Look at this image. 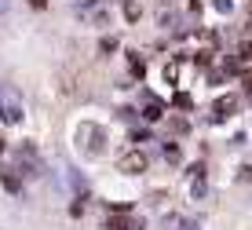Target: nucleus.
Masks as SVG:
<instances>
[{
	"instance_id": "nucleus-1",
	"label": "nucleus",
	"mask_w": 252,
	"mask_h": 230,
	"mask_svg": "<svg viewBox=\"0 0 252 230\" xmlns=\"http://www.w3.org/2000/svg\"><path fill=\"white\" fill-rule=\"evenodd\" d=\"M0 121H7V125H19L22 121V106L7 88H0Z\"/></svg>"
},
{
	"instance_id": "nucleus-2",
	"label": "nucleus",
	"mask_w": 252,
	"mask_h": 230,
	"mask_svg": "<svg viewBox=\"0 0 252 230\" xmlns=\"http://www.w3.org/2000/svg\"><path fill=\"white\" fill-rule=\"evenodd\" d=\"M117 172H125V175L146 172V154H139V150H128V154H121V157H117Z\"/></svg>"
},
{
	"instance_id": "nucleus-3",
	"label": "nucleus",
	"mask_w": 252,
	"mask_h": 230,
	"mask_svg": "<svg viewBox=\"0 0 252 230\" xmlns=\"http://www.w3.org/2000/svg\"><path fill=\"white\" fill-rule=\"evenodd\" d=\"M106 230H139V227L128 212H114V216H106Z\"/></svg>"
},
{
	"instance_id": "nucleus-4",
	"label": "nucleus",
	"mask_w": 252,
	"mask_h": 230,
	"mask_svg": "<svg viewBox=\"0 0 252 230\" xmlns=\"http://www.w3.org/2000/svg\"><path fill=\"white\" fill-rule=\"evenodd\" d=\"M0 183H4V190L22 194V179H19V172H15V168H0Z\"/></svg>"
},
{
	"instance_id": "nucleus-5",
	"label": "nucleus",
	"mask_w": 252,
	"mask_h": 230,
	"mask_svg": "<svg viewBox=\"0 0 252 230\" xmlns=\"http://www.w3.org/2000/svg\"><path fill=\"white\" fill-rule=\"evenodd\" d=\"M234 110H238V99H230V95L227 99H216V117H230Z\"/></svg>"
},
{
	"instance_id": "nucleus-6",
	"label": "nucleus",
	"mask_w": 252,
	"mask_h": 230,
	"mask_svg": "<svg viewBox=\"0 0 252 230\" xmlns=\"http://www.w3.org/2000/svg\"><path fill=\"white\" fill-rule=\"evenodd\" d=\"M161 113H164V106L154 99V95H146V113H143V117H146V121H158Z\"/></svg>"
},
{
	"instance_id": "nucleus-7",
	"label": "nucleus",
	"mask_w": 252,
	"mask_h": 230,
	"mask_svg": "<svg viewBox=\"0 0 252 230\" xmlns=\"http://www.w3.org/2000/svg\"><path fill=\"white\" fill-rule=\"evenodd\" d=\"M121 4H125V15H128V22H135V19H139V4H135V0H121Z\"/></svg>"
},
{
	"instance_id": "nucleus-8",
	"label": "nucleus",
	"mask_w": 252,
	"mask_h": 230,
	"mask_svg": "<svg viewBox=\"0 0 252 230\" xmlns=\"http://www.w3.org/2000/svg\"><path fill=\"white\" fill-rule=\"evenodd\" d=\"M172 102H176L179 110H190V106H194V102H190V95H183V92H179V95H176V99H172Z\"/></svg>"
},
{
	"instance_id": "nucleus-9",
	"label": "nucleus",
	"mask_w": 252,
	"mask_h": 230,
	"mask_svg": "<svg viewBox=\"0 0 252 230\" xmlns=\"http://www.w3.org/2000/svg\"><path fill=\"white\" fill-rule=\"evenodd\" d=\"M99 48L110 55V51H117V40H114V37H102V44H99Z\"/></svg>"
},
{
	"instance_id": "nucleus-10",
	"label": "nucleus",
	"mask_w": 252,
	"mask_h": 230,
	"mask_svg": "<svg viewBox=\"0 0 252 230\" xmlns=\"http://www.w3.org/2000/svg\"><path fill=\"white\" fill-rule=\"evenodd\" d=\"M132 73H135V77H143V73H146V66H143V59H132Z\"/></svg>"
},
{
	"instance_id": "nucleus-11",
	"label": "nucleus",
	"mask_w": 252,
	"mask_h": 230,
	"mask_svg": "<svg viewBox=\"0 0 252 230\" xmlns=\"http://www.w3.org/2000/svg\"><path fill=\"white\" fill-rule=\"evenodd\" d=\"M164 157H168V161H179V146H164Z\"/></svg>"
},
{
	"instance_id": "nucleus-12",
	"label": "nucleus",
	"mask_w": 252,
	"mask_h": 230,
	"mask_svg": "<svg viewBox=\"0 0 252 230\" xmlns=\"http://www.w3.org/2000/svg\"><path fill=\"white\" fill-rule=\"evenodd\" d=\"M245 84H249V92H252V73H245Z\"/></svg>"
},
{
	"instance_id": "nucleus-13",
	"label": "nucleus",
	"mask_w": 252,
	"mask_h": 230,
	"mask_svg": "<svg viewBox=\"0 0 252 230\" xmlns=\"http://www.w3.org/2000/svg\"><path fill=\"white\" fill-rule=\"evenodd\" d=\"M0 154H4V139H0Z\"/></svg>"
}]
</instances>
